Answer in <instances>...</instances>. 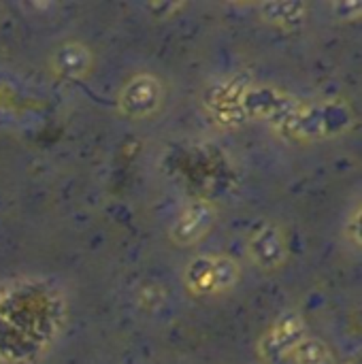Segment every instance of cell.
<instances>
[{"instance_id": "cell-5", "label": "cell", "mask_w": 362, "mask_h": 364, "mask_svg": "<svg viewBox=\"0 0 362 364\" xmlns=\"http://www.w3.org/2000/svg\"><path fill=\"white\" fill-rule=\"evenodd\" d=\"M215 218H218V211L211 200L194 198V200L186 203L181 207V211L175 215V220L169 228V237L175 245L190 247V245L198 243L203 237H207V232H211Z\"/></svg>"}, {"instance_id": "cell-7", "label": "cell", "mask_w": 362, "mask_h": 364, "mask_svg": "<svg viewBox=\"0 0 362 364\" xmlns=\"http://www.w3.org/2000/svg\"><path fill=\"white\" fill-rule=\"evenodd\" d=\"M49 64L55 77L64 81H77L92 70L94 55L87 45L79 41H66L53 49Z\"/></svg>"}, {"instance_id": "cell-9", "label": "cell", "mask_w": 362, "mask_h": 364, "mask_svg": "<svg viewBox=\"0 0 362 364\" xmlns=\"http://www.w3.org/2000/svg\"><path fill=\"white\" fill-rule=\"evenodd\" d=\"M290 360L294 364H337L335 352L331 350V346L326 341H322L320 337H312V335H307L297 346Z\"/></svg>"}, {"instance_id": "cell-4", "label": "cell", "mask_w": 362, "mask_h": 364, "mask_svg": "<svg viewBox=\"0 0 362 364\" xmlns=\"http://www.w3.org/2000/svg\"><path fill=\"white\" fill-rule=\"evenodd\" d=\"M164 100V83L151 73H139L128 79L117 96V107L124 117L145 119L151 117Z\"/></svg>"}, {"instance_id": "cell-10", "label": "cell", "mask_w": 362, "mask_h": 364, "mask_svg": "<svg viewBox=\"0 0 362 364\" xmlns=\"http://www.w3.org/2000/svg\"><path fill=\"white\" fill-rule=\"evenodd\" d=\"M362 222H361V205H356L348 218H346V224H344V237L348 241V245H352L356 252L361 250V239H362Z\"/></svg>"}, {"instance_id": "cell-6", "label": "cell", "mask_w": 362, "mask_h": 364, "mask_svg": "<svg viewBox=\"0 0 362 364\" xmlns=\"http://www.w3.org/2000/svg\"><path fill=\"white\" fill-rule=\"evenodd\" d=\"M247 258L260 271H277L288 260V243L284 230L273 222L258 224L247 239Z\"/></svg>"}, {"instance_id": "cell-2", "label": "cell", "mask_w": 362, "mask_h": 364, "mask_svg": "<svg viewBox=\"0 0 362 364\" xmlns=\"http://www.w3.org/2000/svg\"><path fill=\"white\" fill-rule=\"evenodd\" d=\"M241 277L239 262L228 254H201L183 269V284L194 296H220L230 292Z\"/></svg>"}, {"instance_id": "cell-11", "label": "cell", "mask_w": 362, "mask_h": 364, "mask_svg": "<svg viewBox=\"0 0 362 364\" xmlns=\"http://www.w3.org/2000/svg\"><path fill=\"white\" fill-rule=\"evenodd\" d=\"M331 9L337 19H358L362 13V2H335Z\"/></svg>"}, {"instance_id": "cell-1", "label": "cell", "mask_w": 362, "mask_h": 364, "mask_svg": "<svg viewBox=\"0 0 362 364\" xmlns=\"http://www.w3.org/2000/svg\"><path fill=\"white\" fill-rule=\"evenodd\" d=\"M354 126V113L348 102L337 98L303 100L275 126V130L290 141L312 143L346 134Z\"/></svg>"}, {"instance_id": "cell-3", "label": "cell", "mask_w": 362, "mask_h": 364, "mask_svg": "<svg viewBox=\"0 0 362 364\" xmlns=\"http://www.w3.org/2000/svg\"><path fill=\"white\" fill-rule=\"evenodd\" d=\"M307 335L303 316L299 311H284L258 341L260 360L265 364H284Z\"/></svg>"}, {"instance_id": "cell-8", "label": "cell", "mask_w": 362, "mask_h": 364, "mask_svg": "<svg viewBox=\"0 0 362 364\" xmlns=\"http://www.w3.org/2000/svg\"><path fill=\"white\" fill-rule=\"evenodd\" d=\"M260 17L282 30H297L307 19V4L297 0H282V2H262L258 6Z\"/></svg>"}]
</instances>
